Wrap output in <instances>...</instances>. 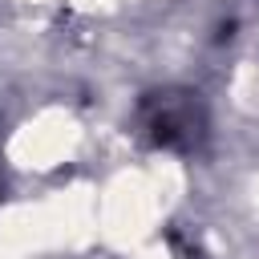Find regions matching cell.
I'll return each instance as SVG.
<instances>
[{
	"mask_svg": "<svg viewBox=\"0 0 259 259\" xmlns=\"http://www.w3.org/2000/svg\"><path fill=\"white\" fill-rule=\"evenodd\" d=\"M138 113H142L150 142L162 150L190 154L206 138V109H202L198 93H190V89H158L142 101Z\"/></svg>",
	"mask_w": 259,
	"mask_h": 259,
	"instance_id": "6da1fadb",
	"label": "cell"
}]
</instances>
